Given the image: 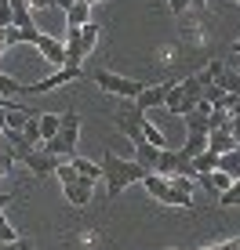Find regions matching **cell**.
I'll return each instance as SVG.
<instances>
[{
	"label": "cell",
	"instance_id": "836d02e7",
	"mask_svg": "<svg viewBox=\"0 0 240 250\" xmlns=\"http://www.w3.org/2000/svg\"><path fill=\"white\" fill-rule=\"evenodd\" d=\"M29 7H55V0H29Z\"/></svg>",
	"mask_w": 240,
	"mask_h": 250
},
{
	"label": "cell",
	"instance_id": "5b68a950",
	"mask_svg": "<svg viewBox=\"0 0 240 250\" xmlns=\"http://www.w3.org/2000/svg\"><path fill=\"white\" fill-rule=\"evenodd\" d=\"M91 80H95L106 94H113V98H139V94H142V83H139V80L120 76V73H109V69H98Z\"/></svg>",
	"mask_w": 240,
	"mask_h": 250
},
{
	"label": "cell",
	"instance_id": "8992f818",
	"mask_svg": "<svg viewBox=\"0 0 240 250\" xmlns=\"http://www.w3.org/2000/svg\"><path fill=\"white\" fill-rule=\"evenodd\" d=\"M80 73H84V69H55V73H51V76H44V80H37V83H25V94L58 91V87H66V83L80 80Z\"/></svg>",
	"mask_w": 240,
	"mask_h": 250
},
{
	"label": "cell",
	"instance_id": "e0dca14e",
	"mask_svg": "<svg viewBox=\"0 0 240 250\" xmlns=\"http://www.w3.org/2000/svg\"><path fill=\"white\" fill-rule=\"evenodd\" d=\"M190 170H193V178H196V174H211V170H218V152H208V149H204L200 156L190 160Z\"/></svg>",
	"mask_w": 240,
	"mask_h": 250
},
{
	"label": "cell",
	"instance_id": "7a4b0ae2",
	"mask_svg": "<svg viewBox=\"0 0 240 250\" xmlns=\"http://www.w3.org/2000/svg\"><path fill=\"white\" fill-rule=\"evenodd\" d=\"M76 142H80V113L76 109H70V113H62V127H58V134L51 138V142H44V152L48 156H76Z\"/></svg>",
	"mask_w": 240,
	"mask_h": 250
},
{
	"label": "cell",
	"instance_id": "4316f807",
	"mask_svg": "<svg viewBox=\"0 0 240 250\" xmlns=\"http://www.w3.org/2000/svg\"><path fill=\"white\" fill-rule=\"evenodd\" d=\"M15 239H19V229H15L11 221H7V214L0 210V243H15Z\"/></svg>",
	"mask_w": 240,
	"mask_h": 250
},
{
	"label": "cell",
	"instance_id": "603a6c76",
	"mask_svg": "<svg viewBox=\"0 0 240 250\" xmlns=\"http://www.w3.org/2000/svg\"><path fill=\"white\" fill-rule=\"evenodd\" d=\"M142 138L149 145H157V149H168V138H164V131H160L153 120H142Z\"/></svg>",
	"mask_w": 240,
	"mask_h": 250
},
{
	"label": "cell",
	"instance_id": "30bf717a",
	"mask_svg": "<svg viewBox=\"0 0 240 250\" xmlns=\"http://www.w3.org/2000/svg\"><path fill=\"white\" fill-rule=\"evenodd\" d=\"M164 109L171 116H186L196 109V98H190V94H182V87L178 83H168V98H164Z\"/></svg>",
	"mask_w": 240,
	"mask_h": 250
},
{
	"label": "cell",
	"instance_id": "7402d4cb",
	"mask_svg": "<svg viewBox=\"0 0 240 250\" xmlns=\"http://www.w3.org/2000/svg\"><path fill=\"white\" fill-rule=\"evenodd\" d=\"M215 83H218L226 94H237V98H240V73H237V69H222Z\"/></svg>",
	"mask_w": 240,
	"mask_h": 250
},
{
	"label": "cell",
	"instance_id": "1f68e13d",
	"mask_svg": "<svg viewBox=\"0 0 240 250\" xmlns=\"http://www.w3.org/2000/svg\"><path fill=\"white\" fill-rule=\"evenodd\" d=\"M22 102H15V98H4V94H0V109H19Z\"/></svg>",
	"mask_w": 240,
	"mask_h": 250
},
{
	"label": "cell",
	"instance_id": "ac0fdd59",
	"mask_svg": "<svg viewBox=\"0 0 240 250\" xmlns=\"http://www.w3.org/2000/svg\"><path fill=\"white\" fill-rule=\"evenodd\" d=\"M70 163H73V170H76V174H80V178H88V182H98V178H102V163L88 160V156H73Z\"/></svg>",
	"mask_w": 240,
	"mask_h": 250
},
{
	"label": "cell",
	"instance_id": "74e56055",
	"mask_svg": "<svg viewBox=\"0 0 240 250\" xmlns=\"http://www.w3.org/2000/svg\"><path fill=\"white\" fill-rule=\"evenodd\" d=\"M7 127V109H0V131Z\"/></svg>",
	"mask_w": 240,
	"mask_h": 250
},
{
	"label": "cell",
	"instance_id": "d6a6232c",
	"mask_svg": "<svg viewBox=\"0 0 240 250\" xmlns=\"http://www.w3.org/2000/svg\"><path fill=\"white\" fill-rule=\"evenodd\" d=\"M211 250H240V239H229V243H218V247H211Z\"/></svg>",
	"mask_w": 240,
	"mask_h": 250
},
{
	"label": "cell",
	"instance_id": "f1b7e54d",
	"mask_svg": "<svg viewBox=\"0 0 240 250\" xmlns=\"http://www.w3.org/2000/svg\"><path fill=\"white\" fill-rule=\"evenodd\" d=\"M0 250H33V243H29V239H15V243H0Z\"/></svg>",
	"mask_w": 240,
	"mask_h": 250
},
{
	"label": "cell",
	"instance_id": "5bb4252c",
	"mask_svg": "<svg viewBox=\"0 0 240 250\" xmlns=\"http://www.w3.org/2000/svg\"><path fill=\"white\" fill-rule=\"evenodd\" d=\"M204 149H208V131H190V134H186V145L178 152H182L186 160H193V156H200Z\"/></svg>",
	"mask_w": 240,
	"mask_h": 250
},
{
	"label": "cell",
	"instance_id": "d6986e66",
	"mask_svg": "<svg viewBox=\"0 0 240 250\" xmlns=\"http://www.w3.org/2000/svg\"><path fill=\"white\" fill-rule=\"evenodd\" d=\"M37 124H40V138H44V142H51V138L58 134V127H62V113H40Z\"/></svg>",
	"mask_w": 240,
	"mask_h": 250
},
{
	"label": "cell",
	"instance_id": "cb8c5ba5",
	"mask_svg": "<svg viewBox=\"0 0 240 250\" xmlns=\"http://www.w3.org/2000/svg\"><path fill=\"white\" fill-rule=\"evenodd\" d=\"M0 94H4V98H19V94H25V83H19L7 73H0Z\"/></svg>",
	"mask_w": 240,
	"mask_h": 250
},
{
	"label": "cell",
	"instance_id": "277c9868",
	"mask_svg": "<svg viewBox=\"0 0 240 250\" xmlns=\"http://www.w3.org/2000/svg\"><path fill=\"white\" fill-rule=\"evenodd\" d=\"M142 185H145V192L153 196L157 203H164V207H182V210H193V196H186V192H178V188H171L168 178H160V174H145L142 178Z\"/></svg>",
	"mask_w": 240,
	"mask_h": 250
},
{
	"label": "cell",
	"instance_id": "ffe728a7",
	"mask_svg": "<svg viewBox=\"0 0 240 250\" xmlns=\"http://www.w3.org/2000/svg\"><path fill=\"white\" fill-rule=\"evenodd\" d=\"M98 25L95 22H88V25H80V29H76V47H80V55H88L91 47H95V40H98Z\"/></svg>",
	"mask_w": 240,
	"mask_h": 250
},
{
	"label": "cell",
	"instance_id": "2e32d148",
	"mask_svg": "<svg viewBox=\"0 0 240 250\" xmlns=\"http://www.w3.org/2000/svg\"><path fill=\"white\" fill-rule=\"evenodd\" d=\"M91 22V4H84V0H73L70 7H66V25H88Z\"/></svg>",
	"mask_w": 240,
	"mask_h": 250
},
{
	"label": "cell",
	"instance_id": "d590c367",
	"mask_svg": "<svg viewBox=\"0 0 240 250\" xmlns=\"http://www.w3.org/2000/svg\"><path fill=\"white\" fill-rule=\"evenodd\" d=\"M70 4H73V0H55V11H66Z\"/></svg>",
	"mask_w": 240,
	"mask_h": 250
},
{
	"label": "cell",
	"instance_id": "f546056e",
	"mask_svg": "<svg viewBox=\"0 0 240 250\" xmlns=\"http://www.w3.org/2000/svg\"><path fill=\"white\" fill-rule=\"evenodd\" d=\"M226 131H229V134H233V138H237V145H240V120H237V116H229V124H226Z\"/></svg>",
	"mask_w": 240,
	"mask_h": 250
},
{
	"label": "cell",
	"instance_id": "8d00e7d4",
	"mask_svg": "<svg viewBox=\"0 0 240 250\" xmlns=\"http://www.w3.org/2000/svg\"><path fill=\"white\" fill-rule=\"evenodd\" d=\"M204 4H208V0H190V7H193V11H204Z\"/></svg>",
	"mask_w": 240,
	"mask_h": 250
},
{
	"label": "cell",
	"instance_id": "60d3db41",
	"mask_svg": "<svg viewBox=\"0 0 240 250\" xmlns=\"http://www.w3.org/2000/svg\"><path fill=\"white\" fill-rule=\"evenodd\" d=\"M237 73H240V65H237Z\"/></svg>",
	"mask_w": 240,
	"mask_h": 250
},
{
	"label": "cell",
	"instance_id": "f35d334b",
	"mask_svg": "<svg viewBox=\"0 0 240 250\" xmlns=\"http://www.w3.org/2000/svg\"><path fill=\"white\" fill-rule=\"evenodd\" d=\"M233 55L240 58V40H233Z\"/></svg>",
	"mask_w": 240,
	"mask_h": 250
},
{
	"label": "cell",
	"instance_id": "9c48e42d",
	"mask_svg": "<svg viewBox=\"0 0 240 250\" xmlns=\"http://www.w3.org/2000/svg\"><path fill=\"white\" fill-rule=\"evenodd\" d=\"M19 163H25V167H29L37 178H48V174H55V167H58L62 160H58V156H48L44 149H33V152H25Z\"/></svg>",
	"mask_w": 240,
	"mask_h": 250
},
{
	"label": "cell",
	"instance_id": "d4e9b609",
	"mask_svg": "<svg viewBox=\"0 0 240 250\" xmlns=\"http://www.w3.org/2000/svg\"><path fill=\"white\" fill-rule=\"evenodd\" d=\"M19 131H22V138L33 145V149H37V145L44 142V138H40V124H37V116H29V120H25V124L19 127Z\"/></svg>",
	"mask_w": 240,
	"mask_h": 250
},
{
	"label": "cell",
	"instance_id": "3957f363",
	"mask_svg": "<svg viewBox=\"0 0 240 250\" xmlns=\"http://www.w3.org/2000/svg\"><path fill=\"white\" fill-rule=\"evenodd\" d=\"M55 178L62 182V196H66L73 207H88V203H91V185H95V182L80 178V174L73 170V163H58V167H55Z\"/></svg>",
	"mask_w": 240,
	"mask_h": 250
},
{
	"label": "cell",
	"instance_id": "8fae6325",
	"mask_svg": "<svg viewBox=\"0 0 240 250\" xmlns=\"http://www.w3.org/2000/svg\"><path fill=\"white\" fill-rule=\"evenodd\" d=\"M164 98H168V83H157V87H142V94L135 98V105H139L142 113H149V109L164 105Z\"/></svg>",
	"mask_w": 240,
	"mask_h": 250
},
{
	"label": "cell",
	"instance_id": "9a60e30c",
	"mask_svg": "<svg viewBox=\"0 0 240 250\" xmlns=\"http://www.w3.org/2000/svg\"><path fill=\"white\" fill-rule=\"evenodd\" d=\"M131 149H135V160H139L145 170H153V167H157V160H160V149H157V145H149V142L142 138V142H135Z\"/></svg>",
	"mask_w": 240,
	"mask_h": 250
},
{
	"label": "cell",
	"instance_id": "6da1fadb",
	"mask_svg": "<svg viewBox=\"0 0 240 250\" xmlns=\"http://www.w3.org/2000/svg\"><path fill=\"white\" fill-rule=\"evenodd\" d=\"M145 174H149V170H145L139 160H124V156H117L113 149H106V152H102V182H106L109 200H117V196L124 192L127 185L142 182Z\"/></svg>",
	"mask_w": 240,
	"mask_h": 250
},
{
	"label": "cell",
	"instance_id": "44dd1931",
	"mask_svg": "<svg viewBox=\"0 0 240 250\" xmlns=\"http://www.w3.org/2000/svg\"><path fill=\"white\" fill-rule=\"evenodd\" d=\"M218 170H222V174H229L233 182L240 178V145L233 152H226V156H218Z\"/></svg>",
	"mask_w": 240,
	"mask_h": 250
},
{
	"label": "cell",
	"instance_id": "52a82bcc",
	"mask_svg": "<svg viewBox=\"0 0 240 250\" xmlns=\"http://www.w3.org/2000/svg\"><path fill=\"white\" fill-rule=\"evenodd\" d=\"M33 47L44 55V62H48V65H55V69H62V65H66V44H62L58 37H51V33H37Z\"/></svg>",
	"mask_w": 240,
	"mask_h": 250
},
{
	"label": "cell",
	"instance_id": "e575fe53",
	"mask_svg": "<svg viewBox=\"0 0 240 250\" xmlns=\"http://www.w3.org/2000/svg\"><path fill=\"white\" fill-rule=\"evenodd\" d=\"M11 200H15V196H11V192H0V210H4V207H7V203H11Z\"/></svg>",
	"mask_w": 240,
	"mask_h": 250
},
{
	"label": "cell",
	"instance_id": "4fadbf2b",
	"mask_svg": "<svg viewBox=\"0 0 240 250\" xmlns=\"http://www.w3.org/2000/svg\"><path fill=\"white\" fill-rule=\"evenodd\" d=\"M196 185H200V188H208V192H226V188L229 185H233V178H229V174H222V170H211V174H196Z\"/></svg>",
	"mask_w": 240,
	"mask_h": 250
},
{
	"label": "cell",
	"instance_id": "ab89813d",
	"mask_svg": "<svg viewBox=\"0 0 240 250\" xmlns=\"http://www.w3.org/2000/svg\"><path fill=\"white\" fill-rule=\"evenodd\" d=\"M84 4H106V0H84Z\"/></svg>",
	"mask_w": 240,
	"mask_h": 250
},
{
	"label": "cell",
	"instance_id": "7c38bea8",
	"mask_svg": "<svg viewBox=\"0 0 240 250\" xmlns=\"http://www.w3.org/2000/svg\"><path fill=\"white\" fill-rule=\"evenodd\" d=\"M237 149V138L222 127V131H208V152H218V156H226V152Z\"/></svg>",
	"mask_w": 240,
	"mask_h": 250
},
{
	"label": "cell",
	"instance_id": "4dcf8cb0",
	"mask_svg": "<svg viewBox=\"0 0 240 250\" xmlns=\"http://www.w3.org/2000/svg\"><path fill=\"white\" fill-rule=\"evenodd\" d=\"M168 7H171V11H175V15H182L186 7H190V0H168Z\"/></svg>",
	"mask_w": 240,
	"mask_h": 250
},
{
	"label": "cell",
	"instance_id": "83f0119b",
	"mask_svg": "<svg viewBox=\"0 0 240 250\" xmlns=\"http://www.w3.org/2000/svg\"><path fill=\"white\" fill-rule=\"evenodd\" d=\"M178 87H182V94H190V98H200L204 83H200V76H186V80L178 83Z\"/></svg>",
	"mask_w": 240,
	"mask_h": 250
},
{
	"label": "cell",
	"instance_id": "ba28073f",
	"mask_svg": "<svg viewBox=\"0 0 240 250\" xmlns=\"http://www.w3.org/2000/svg\"><path fill=\"white\" fill-rule=\"evenodd\" d=\"M142 120H145V113L139 105H131V109H117V124H120V131L127 134V142H142Z\"/></svg>",
	"mask_w": 240,
	"mask_h": 250
},
{
	"label": "cell",
	"instance_id": "484cf974",
	"mask_svg": "<svg viewBox=\"0 0 240 250\" xmlns=\"http://www.w3.org/2000/svg\"><path fill=\"white\" fill-rule=\"evenodd\" d=\"M182 120H186V134H190V131H208V116L196 113V109H193V113H186Z\"/></svg>",
	"mask_w": 240,
	"mask_h": 250
}]
</instances>
